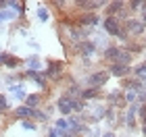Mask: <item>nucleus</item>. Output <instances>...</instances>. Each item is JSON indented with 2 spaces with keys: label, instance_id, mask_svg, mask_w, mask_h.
Wrapping results in <instances>:
<instances>
[{
  "label": "nucleus",
  "instance_id": "24",
  "mask_svg": "<svg viewBox=\"0 0 146 137\" xmlns=\"http://www.w3.org/2000/svg\"><path fill=\"white\" fill-rule=\"evenodd\" d=\"M100 137H119V135H117L115 131H107V133H102Z\"/></svg>",
  "mask_w": 146,
  "mask_h": 137
},
{
  "label": "nucleus",
  "instance_id": "3",
  "mask_svg": "<svg viewBox=\"0 0 146 137\" xmlns=\"http://www.w3.org/2000/svg\"><path fill=\"white\" fill-rule=\"evenodd\" d=\"M123 25V29H125V33H127V40H138L140 42L142 40V35L146 33V25L140 21L138 17H129Z\"/></svg>",
  "mask_w": 146,
  "mask_h": 137
},
{
  "label": "nucleus",
  "instance_id": "6",
  "mask_svg": "<svg viewBox=\"0 0 146 137\" xmlns=\"http://www.w3.org/2000/svg\"><path fill=\"white\" fill-rule=\"evenodd\" d=\"M34 110L36 108H29L25 104H21V106L13 108L9 112V119H13V121H34Z\"/></svg>",
  "mask_w": 146,
  "mask_h": 137
},
{
  "label": "nucleus",
  "instance_id": "21",
  "mask_svg": "<svg viewBox=\"0 0 146 137\" xmlns=\"http://www.w3.org/2000/svg\"><path fill=\"white\" fill-rule=\"evenodd\" d=\"M138 106H146V87L142 91H138V100H136Z\"/></svg>",
  "mask_w": 146,
  "mask_h": 137
},
{
  "label": "nucleus",
  "instance_id": "25",
  "mask_svg": "<svg viewBox=\"0 0 146 137\" xmlns=\"http://www.w3.org/2000/svg\"><path fill=\"white\" fill-rule=\"evenodd\" d=\"M138 81H140V83H142V87H146V73H144L142 77H138Z\"/></svg>",
  "mask_w": 146,
  "mask_h": 137
},
{
  "label": "nucleus",
  "instance_id": "14",
  "mask_svg": "<svg viewBox=\"0 0 146 137\" xmlns=\"http://www.w3.org/2000/svg\"><path fill=\"white\" fill-rule=\"evenodd\" d=\"M134 58H136L134 54H129L123 46H119V52H117L115 62H113V64H127V67H131V60H134Z\"/></svg>",
  "mask_w": 146,
  "mask_h": 137
},
{
  "label": "nucleus",
  "instance_id": "27",
  "mask_svg": "<svg viewBox=\"0 0 146 137\" xmlns=\"http://www.w3.org/2000/svg\"><path fill=\"white\" fill-rule=\"evenodd\" d=\"M140 44H142V48H144V50H146V33H144V35H142V40H140Z\"/></svg>",
  "mask_w": 146,
  "mask_h": 137
},
{
  "label": "nucleus",
  "instance_id": "16",
  "mask_svg": "<svg viewBox=\"0 0 146 137\" xmlns=\"http://www.w3.org/2000/svg\"><path fill=\"white\" fill-rule=\"evenodd\" d=\"M23 62L27 64V71H38V73H42V69H44V62H42V58H40V56H36V54L27 56Z\"/></svg>",
  "mask_w": 146,
  "mask_h": 137
},
{
  "label": "nucleus",
  "instance_id": "13",
  "mask_svg": "<svg viewBox=\"0 0 146 137\" xmlns=\"http://www.w3.org/2000/svg\"><path fill=\"white\" fill-rule=\"evenodd\" d=\"M104 121H107V125L111 127L109 131H113L115 127H119V108H109V106H107V112H104Z\"/></svg>",
  "mask_w": 146,
  "mask_h": 137
},
{
  "label": "nucleus",
  "instance_id": "17",
  "mask_svg": "<svg viewBox=\"0 0 146 137\" xmlns=\"http://www.w3.org/2000/svg\"><path fill=\"white\" fill-rule=\"evenodd\" d=\"M9 91H13L11 94V98H15V100H25V96H27V91H25V87H23V83H15V85H11L9 87Z\"/></svg>",
  "mask_w": 146,
  "mask_h": 137
},
{
  "label": "nucleus",
  "instance_id": "23",
  "mask_svg": "<svg viewBox=\"0 0 146 137\" xmlns=\"http://www.w3.org/2000/svg\"><path fill=\"white\" fill-rule=\"evenodd\" d=\"M15 12L13 10H0V21H6V19H13Z\"/></svg>",
  "mask_w": 146,
  "mask_h": 137
},
{
  "label": "nucleus",
  "instance_id": "9",
  "mask_svg": "<svg viewBox=\"0 0 146 137\" xmlns=\"http://www.w3.org/2000/svg\"><path fill=\"white\" fill-rule=\"evenodd\" d=\"M23 58H19L11 52H0V67H6V69H19L23 67Z\"/></svg>",
  "mask_w": 146,
  "mask_h": 137
},
{
  "label": "nucleus",
  "instance_id": "7",
  "mask_svg": "<svg viewBox=\"0 0 146 137\" xmlns=\"http://www.w3.org/2000/svg\"><path fill=\"white\" fill-rule=\"evenodd\" d=\"M54 108H56V112L61 114V116H65L67 119L69 114H73V100L69 96H65V94H61L56 98V104H54Z\"/></svg>",
  "mask_w": 146,
  "mask_h": 137
},
{
  "label": "nucleus",
  "instance_id": "8",
  "mask_svg": "<svg viewBox=\"0 0 146 137\" xmlns=\"http://www.w3.org/2000/svg\"><path fill=\"white\" fill-rule=\"evenodd\" d=\"M109 73V77H117V79H127V77H131V67H127V64H107V69H104Z\"/></svg>",
  "mask_w": 146,
  "mask_h": 137
},
{
  "label": "nucleus",
  "instance_id": "26",
  "mask_svg": "<svg viewBox=\"0 0 146 137\" xmlns=\"http://www.w3.org/2000/svg\"><path fill=\"white\" fill-rule=\"evenodd\" d=\"M4 6H9V2H6V0H0V10H4Z\"/></svg>",
  "mask_w": 146,
  "mask_h": 137
},
{
  "label": "nucleus",
  "instance_id": "18",
  "mask_svg": "<svg viewBox=\"0 0 146 137\" xmlns=\"http://www.w3.org/2000/svg\"><path fill=\"white\" fill-rule=\"evenodd\" d=\"M52 127H54L56 131L63 135V133H67V131H69V121L65 119V116H61V119H56V121H54V125H52Z\"/></svg>",
  "mask_w": 146,
  "mask_h": 137
},
{
  "label": "nucleus",
  "instance_id": "1",
  "mask_svg": "<svg viewBox=\"0 0 146 137\" xmlns=\"http://www.w3.org/2000/svg\"><path fill=\"white\" fill-rule=\"evenodd\" d=\"M42 75L46 77V81L50 83V85H56V83H61V79L67 73H65V62L63 60H50L46 62V69L42 71Z\"/></svg>",
  "mask_w": 146,
  "mask_h": 137
},
{
  "label": "nucleus",
  "instance_id": "19",
  "mask_svg": "<svg viewBox=\"0 0 146 137\" xmlns=\"http://www.w3.org/2000/svg\"><path fill=\"white\" fill-rule=\"evenodd\" d=\"M9 6L15 9L19 15H25V6H27V2H23V0H9Z\"/></svg>",
  "mask_w": 146,
  "mask_h": 137
},
{
  "label": "nucleus",
  "instance_id": "22",
  "mask_svg": "<svg viewBox=\"0 0 146 137\" xmlns=\"http://www.w3.org/2000/svg\"><path fill=\"white\" fill-rule=\"evenodd\" d=\"M138 19H140V21L146 25V0H142V10L138 12Z\"/></svg>",
  "mask_w": 146,
  "mask_h": 137
},
{
  "label": "nucleus",
  "instance_id": "15",
  "mask_svg": "<svg viewBox=\"0 0 146 137\" xmlns=\"http://www.w3.org/2000/svg\"><path fill=\"white\" fill-rule=\"evenodd\" d=\"M104 94H102V89H94V87H84L82 91V100L84 102H94V100H100Z\"/></svg>",
  "mask_w": 146,
  "mask_h": 137
},
{
  "label": "nucleus",
  "instance_id": "11",
  "mask_svg": "<svg viewBox=\"0 0 146 137\" xmlns=\"http://www.w3.org/2000/svg\"><path fill=\"white\" fill-rule=\"evenodd\" d=\"M44 102H46V96L42 91H38V94H27L25 100H23V104L29 106V108H40V106H44Z\"/></svg>",
  "mask_w": 146,
  "mask_h": 137
},
{
  "label": "nucleus",
  "instance_id": "28",
  "mask_svg": "<svg viewBox=\"0 0 146 137\" xmlns=\"http://www.w3.org/2000/svg\"><path fill=\"white\" fill-rule=\"evenodd\" d=\"M140 131H142V135L146 137V125H140Z\"/></svg>",
  "mask_w": 146,
  "mask_h": 137
},
{
  "label": "nucleus",
  "instance_id": "10",
  "mask_svg": "<svg viewBox=\"0 0 146 137\" xmlns=\"http://www.w3.org/2000/svg\"><path fill=\"white\" fill-rule=\"evenodd\" d=\"M123 9H125L123 0H109L107 6H104V17H117Z\"/></svg>",
  "mask_w": 146,
  "mask_h": 137
},
{
  "label": "nucleus",
  "instance_id": "20",
  "mask_svg": "<svg viewBox=\"0 0 146 137\" xmlns=\"http://www.w3.org/2000/svg\"><path fill=\"white\" fill-rule=\"evenodd\" d=\"M38 19H40V21H48V19H50V9H48V4H40V6H38Z\"/></svg>",
  "mask_w": 146,
  "mask_h": 137
},
{
  "label": "nucleus",
  "instance_id": "4",
  "mask_svg": "<svg viewBox=\"0 0 146 137\" xmlns=\"http://www.w3.org/2000/svg\"><path fill=\"white\" fill-rule=\"evenodd\" d=\"M109 81V73L104 69H98V71H90L88 73V79H86V87H94V89H102Z\"/></svg>",
  "mask_w": 146,
  "mask_h": 137
},
{
  "label": "nucleus",
  "instance_id": "5",
  "mask_svg": "<svg viewBox=\"0 0 146 137\" xmlns=\"http://www.w3.org/2000/svg\"><path fill=\"white\" fill-rule=\"evenodd\" d=\"M75 25L84 29H94L96 25H100V19L96 12H75Z\"/></svg>",
  "mask_w": 146,
  "mask_h": 137
},
{
  "label": "nucleus",
  "instance_id": "2",
  "mask_svg": "<svg viewBox=\"0 0 146 137\" xmlns=\"http://www.w3.org/2000/svg\"><path fill=\"white\" fill-rule=\"evenodd\" d=\"M100 25H102L104 33H107L109 37H117L121 44L127 42V33H125L123 25L119 23V19H115V17H104L102 21H100Z\"/></svg>",
  "mask_w": 146,
  "mask_h": 137
},
{
  "label": "nucleus",
  "instance_id": "12",
  "mask_svg": "<svg viewBox=\"0 0 146 137\" xmlns=\"http://www.w3.org/2000/svg\"><path fill=\"white\" fill-rule=\"evenodd\" d=\"M117 52H119V44H109L107 48H104L100 52V58H102V62L104 64H113L115 62V56H117Z\"/></svg>",
  "mask_w": 146,
  "mask_h": 137
}]
</instances>
